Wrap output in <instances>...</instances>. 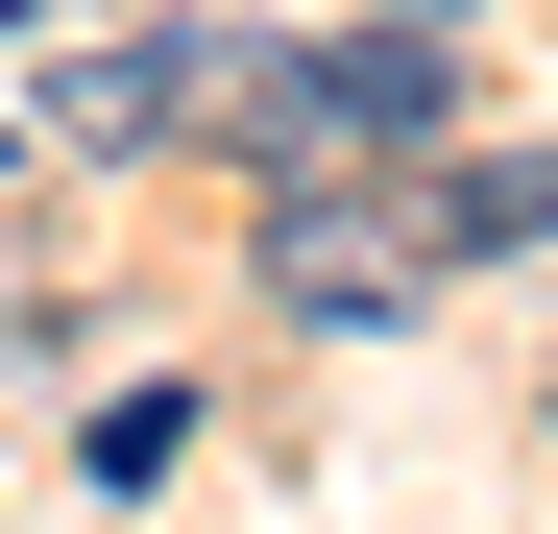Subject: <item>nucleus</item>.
I'll return each mask as SVG.
<instances>
[{
	"mask_svg": "<svg viewBox=\"0 0 558 534\" xmlns=\"http://www.w3.org/2000/svg\"><path fill=\"white\" fill-rule=\"evenodd\" d=\"M437 122H461V49H437V25H316V49L219 73V146L267 170V195H340V170H413Z\"/></svg>",
	"mask_w": 558,
	"mask_h": 534,
	"instance_id": "f257e3e1",
	"label": "nucleus"
},
{
	"mask_svg": "<svg viewBox=\"0 0 558 534\" xmlns=\"http://www.w3.org/2000/svg\"><path fill=\"white\" fill-rule=\"evenodd\" d=\"M267 292L292 316H413L437 292V195H267Z\"/></svg>",
	"mask_w": 558,
	"mask_h": 534,
	"instance_id": "f03ea898",
	"label": "nucleus"
},
{
	"mask_svg": "<svg viewBox=\"0 0 558 534\" xmlns=\"http://www.w3.org/2000/svg\"><path fill=\"white\" fill-rule=\"evenodd\" d=\"M170 122H219V49L170 25V49H73L49 73V146H170Z\"/></svg>",
	"mask_w": 558,
	"mask_h": 534,
	"instance_id": "7ed1b4c3",
	"label": "nucleus"
},
{
	"mask_svg": "<svg viewBox=\"0 0 558 534\" xmlns=\"http://www.w3.org/2000/svg\"><path fill=\"white\" fill-rule=\"evenodd\" d=\"M73 462H98V486H170V462H195V389H122L98 437H73Z\"/></svg>",
	"mask_w": 558,
	"mask_h": 534,
	"instance_id": "20e7f679",
	"label": "nucleus"
},
{
	"mask_svg": "<svg viewBox=\"0 0 558 534\" xmlns=\"http://www.w3.org/2000/svg\"><path fill=\"white\" fill-rule=\"evenodd\" d=\"M0 25H98V0H0Z\"/></svg>",
	"mask_w": 558,
	"mask_h": 534,
	"instance_id": "39448f33",
	"label": "nucleus"
},
{
	"mask_svg": "<svg viewBox=\"0 0 558 534\" xmlns=\"http://www.w3.org/2000/svg\"><path fill=\"white\" fill-rule=\"evenodd\" d=\"M413 25H437V0H413Z\"/></svg>",
	"mask_w": 558,
	"mask_h": 534,
	"instance_id": "423d86ee",
	"label": "nucleus"
}]
</instances>
